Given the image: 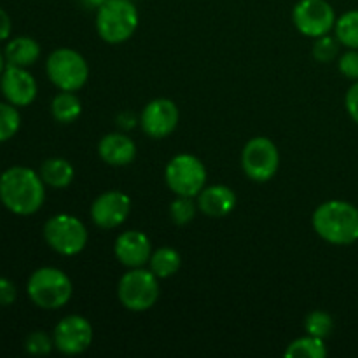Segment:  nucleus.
<instances>
[{"mask_svg": "<svg viewBox=\"0 0 358 358\" xmlns=\"http://www.w3.org/2000/svg\"><path fill=\"white\" fill-rule=\"evenodd\" d=\"M45 201V184L41 175L27 166H13L0 175V203L14 215L37 213Z\"/></svg>", "mask_w": 358, "mask_h": 358, "instance_id": "obj_1", "label": "nucleus"}, {"mask_svg": "<svg viewBox=\"0 0 358 358\" xmlns=\"http://www.w3.org/2000/svg\"><path fill=\"white\" fill-rule=\"evenodd\" d=\"M318 236L331 245L346 247L358 240V208L343 199H331L318 206L311 217Z\"/></svg>", "mask_w": 358, "mask_h": 358, "instance_id": "obj_2", "label": "nucleus"}, {"mask_svg": "<svg viewBox=\"0 0 358 358\" xmlns=\"http://www.w3.org/2000/svg\"><path fill=\"white\" fill-rule=\"evenodd\" d=\"M27 294L35 306L52 311L66 306L72 299L73 285L65 271L45 266L31 273L27 283Z\"/></svg>", "mask_w": 358, "mask_h": 358, "instance_id": "obj_3", "label": "nucleus"}, {"mask_svg": "<svg viewBox=\"0 0 358 358\" xmlns=\"http://www.w3.org/2000/svg\"><path fill=\"white\" fill-rule=\"evenodd\" d=\"M138 9L133 0H107L96 10V31L107 44H122L138 28Z\"/></svg>", "mask_w": 358, "mask_h": 358, "instance_id": "obj_4", "label": "nucleus"}, {"mask_svg": "<svg viewBox=\"0 0 358 358\" xmlns=\"http://www.w3.org/2000/svg\"><path fill=\"white\" fill-rule=\"evenodd\" d=\"M45 73L59 91H79L90 79V66L79 51L70 48L55 49L45 62Z\"/></svg>", "mask_w": 358, "mask_h": 358, "instance_id": "obj_5", "label": "nucleus"}, {"mask_svg": "<svg viewBox=\"0 0 358 358\" xmlns=\"http://www.w3.org/2000/svg\"><path fill=\"white\" fill-rule=\"evenodd\" d=\"M119 303L129 311L142 313L159 299V278L150 269L133 268L121 276L117 285Z\"/></svg>", "mask_w": 358, "mask_h": 358, "instance_id": "obj_6", "label": "nucleus"}, {"mask_svg": "<svg viewBox=\"0 0 358 358\" xmlns=\"http://www.w3.org/2000/svg\"><path fill=\"white\" fill-rule=\"evenodd\" d=\"M44 240L56 254L73 257L80 254L87 245V229L77 217L69 213H58L45 220Z\"/></svg>", "mask_w": 358, "mask_h": 358, "instance_id": "obj_7", "label": "nucleus"}, {"mask_svg": "<svg viewBox=\"0 0 358 358\" xmlns=\"http://www.w3.org/2000/svg\"><path fill=\"white\" fill-rule=\"evenodd\" d=\"M164 182L175 196L196 198L206 187V168L192 154H177L166 164Z\"/></svg>", "mask_w": 358, "mask_h": 358, "instance_id": "obj_8", "label": "nucleus"}, {"mask_svg": "<svg viewBox=\"0 0 358 358\" xmlns=\"http://www.w3.org/2000/svg\"><path fill=\"white\" fill-rule=\"evenodd\" d=\"M241 168L250 180L269 182L280 168V150L273 140L266 136L250 138L241 152Z\"/></svg>", "mask_w": 358, "mask_h": 358, "instance_id": "obj_9", "label": "nucleus"}, {"mask_svg": "<svg viewBox=\"0 0 358 358\" xmlns=\"http://www.w3.org/2000/svg\"><path fill=\"white\" fill-rule=\"evenodd\" d=\"M292 21L304 37L318 38L334 30L338 17L327 0H299L292 9Z\"/></svg>", "mask_w": 358, "mask_h": 358, "instance_id": "obj_10", "label": "nucleus"}, {"mask_svg": "<svg viewBox=\"0 0 358 358\" xmlns=\"http://www.w3.org/2000/svg\"><path fill=\"white\" fill-rule=\"evenodd\" d=\"M55 348L63 355H80L93 343V325L83 315H69L52 331Z\"/></svg>", "mask_w": 358, "mask_h": 358, "instance_id": "obj_11", "label": "nucleus"}, {"mask_svg": "<svg viewBox=\"0 0 358 358\" xmlns=\"http://www.w3.org/2000/svg\"><path fill=\"white\" fill-rule=\"evenodd\" d=\"M180 112L175 101L168 98H156L143 107L140 114V128L149 138L161 140L170 136L177 129Z\"/></svg>", "mask_w": 358, "mask_h": 358, "instance_id": "obj_12", "label": "nucleus"}, {"mask_svg": "<svg viewBox=\"0 0 358 358\" xmlns=\"http://www.w3.org/2000/svg\"><path fill=\"white\" fill-rule=\"evenodd\" d=\"M131 212V199L121 191H105L93 201L91 220L100 229H115L122 226Z\"/></svg>", "mask_w": 358, "mask_h": 358, "instance_id": "obj_13", "label": "nucleus"}, {"mask_svg": "<svg viewBox=\"0 0 358 358\" xmlns=\"http://www.w3.org/2000/svg\"><path fill=\"white\" fill-rule=\"evenodd\" d=\"M0 91H2L6 101L21 108L34 103L38 93V86L28 69L7 65L0 76Z\"/></svg>", "mask_w": 358, "mask_h": 358, "instance_id": "obj_14", "label": "nucleus"}, {"mask_svg": "<svg viewBox=\"0 0 358 358\" xmlns=\"http://www.w3.org/2000/svg\"><path fill=\"white\" fill-rule=\"evenodd\" d=\"M114 255L124 268H143L152 255V243L142 231H124L115 238Z\"/></svg>", "mask_w": 358, "mask_h": 358, "instance_id": "obj_15", "label": "nucleus"}, {"mask_svg": "<svg viewBox=\"0 0 358 358\" xmlns=\"http://www.w3.org/2000/svg\"><path fill=\"white\" fill-rule=\"evenodd\" d=\"M98 156L108 166H128L136 157V143L124 133H108L98 143Z\"/></svg>", "mask_w": 358, "mask_h": 358, "instance_id": "obj_16", "label": "nucleus"}, {"mask_svg": "<svg viewBox=\"0 0 358 358\" xmlns=\"http://www.w3.org/2000/svg\"><path fill=\"white\" fill-rule=\"evenodd\" d=\"M196 198H198L196 201L199 212L212 219H222L229 215L236 206V194L227 185H206Z\"/></svg>", "mask_w": 358, "mask_h": 358, "instance_id": "obj_17", "label": "nucleus"}, {"mask_svg": "<svg viewBox=\"0 0 358 358\" xmlns=\"http://www.w3.org/2000/svg\"><path fill=\"white\" fill-rule=\"evenodd\" d=\"M41 44L35 38L28 35H20V37L10 38L3 49L7 65L21 66V69H30L41 58Z\"/></svg>", "mask_w": 358, "mask_h": 358, "instance_id": "obj_18", "label": "nucleus"}, {"mask_svg": "<svg viewBox=\"0 0 358 358\" xmlns=\"http://www.w3.org/2000/svg\"><path fill=\"white\" fill-rule=\"evenodd\" d=\"M38 175L45 185L52 189H66L73 182L76 170L65 157H49L41 164Z\"/></svg>", "mask_w": 358, "mask_h": 358, "instance_id": "obj_19", "label": "nucleus"}, {"mask_svg": "<svg viewBox=\"0 0 358 358\" xmlns=\"http://www.w3.org/2000/svg\"><path fill=\"white\" fill-rule=\"evenodd\" d=\"M83 114V101L73 91H59L51 101V115L59 124H70Z\"/></svg>", "mask_w": 358, "mask_h": 358, "instance_id": "obj_20", "label": "nucleus"}, {"mask_svg": "<svg viewBox=\"0 0 358 358\" xmlns=\"http://www.w3.org/2000/svg\"><path fill=\"white\" fill-rule=\"evenodd\" d=\"M182 266L180 252L175 250L173 247H159L152 250V255L149 259V269L159 280L171 278L177 275Z\"/></svg>", "mask_w": 358, "mask_h": 358, "instance_id": "obj_21", "label": "nucleus"}, {"mask_svg": "<svg viewBox=\"0 0 358 358\" xmlns=\"http://www.w3.org/2000/svg\"><path fill=\"white\" fill-rule=\"evenodd\" d=\"M287 358H325L327 357V346L325 339L315 338V336H303L297 338L287 346Z\"/></svg>", "mask_w": 358, "mask_h": 358, "instance_id": "obj_22", "label": "nucleus"}, {"mask_svg": "<svg viewBox=\"0 0 358 358\" xmlns=\"http://www.w3.org/2000/svg\"><path fill=\"white\" fill-rule=\"evenodd\" d=\"M334 35L346 49H358V9L348 10L338 17Z\"/></svg>", "mask_w": 358, "mask_h": 358, "instance_id": "obj_23", "label": "nucleus"}, {"mask_svg": "<svg viewBox=\"0 0 358 358\" xmlns=\"http://www.w3.org/2000/svg\"><path fill=\"white\" fill-rule=\"evenodd\" d=\"M21 128V115L17 107L9 101H0V143L14 138Z\"/></svg>", "mask_w": 358, "mask_h": 358, "instance_id": "obj_24", "label": "nucleus"}, {"mask_svg": "<svg viewBox=\"0 0 358 358\" xmlns=\"http://www.w3.org/2000/svg\"><path fill=\"white\" fill-rule=\"evenodd\" d=\"M198 201L191 196H177L170 205V219L175 226H187L198 213Z\"/></svg>", "mask_w": 358, "mask_h": 358, "instance_id": "obj_25", "label": "nucleus"}, {"mask_svg": "<svg viewBox=\"0 0 358 358\" xmlns=\"http://www.w3.org/2000/svg\"><path fill=\"white\" fill-rule=\"evenodd\" d=\"M304 329H306V334L320 339H327L332 334V331H334V318L327 311L315 310L304 318Z\"/></svg>", "mask_w": 358, "mask_h": 358, "instance_id": "obj_26", "label": "nucleus"}, {"mask_svg": "<svg viewBox=\"0 0 358 358\" xmlns=\"http://www.w3.org/2000/svg\"><path fill=\"white\" fill-rule=\"evenodd\" d=\"M339 45L341 42L336 38V35H324V37L315 38L313 44V58L320 63H331L338 58L339 55Z\"/></svg>", "mask_w": 358, "mask_h": 358, "instance_id": "obj_27", "label": "nucleus"}, {"mask_svg": "<svg viewBox=\"0 0 358 358\" xmlns=\"http://www.w3.org/2000/svg\"><path fill=\"white\" fill-rule=\"evenodd\" d=\"M52 348H55V339H52V336L45 334L44 331L31 332V334H28V338L24 339V350H27L30 355H48V353H51Z\"/></svg>", "mask_w": 358, "mask_h": 358, "instance_id": "obj_28", "label": "nucleus"}, {"mask_svg": "<svg viewBox=\"0 0 358 358\" xmlns=\"http://www.w3.org/2000/svg\"><path fill=\"white\" fill-rule=\"evenodd\" d=\"M338 69L346 79L353 80V83L358 80V49H348L346 52H343L338 62Z\"/></svg>", "mask_w": 358, "mask_h": 358, "instance_id": "obj_29", "label": "nucleus"}, {"mask_svg": "<svg viewBox=\"0 0 358 358\" xmlns=\"http://www.w3.org/2000/svg\"><path fill=\"white\" fill-rule=\"evenodd\" d=\"M17 299V289L9 278L0 276V306H13Z\"/></svg>", "mask_w": 358, "mask_h": 358, "instance_id": "obj_30", "label": "nucleus"}, {"mask_svg": "<svg viewBox=\"0 0 358 358\" xmlns=\"http://www.w3.org/2000/svg\"><path fill=\"white\" fill-rule=\"evenodd\" d=\"M345 105H346V112H348L350 117L355 121V124H358V80L353 83V86L350 87L348 93H346Z\"/></svg>", "mask_w": 358, "mask_h": 358, "instance_id": "obj_31", "label": "nucleus"}, {"mask_svg": "<svg viewBox=\"0 0 358 358\" xmlns=\"http://www.w3.org/2000/svg\"><path fill=\"white\" fill-rule=\"evenodd\" d=\"M10 31H13V21H10L6 9L0 7V42L7 41L10 37Z\"/></svg>", "mask_w": 358, "mask_h": 358, "instance_id": "obj_32", "label": "nucleus"}, {"mask_svg": "<svg viewBox=\"0 0 358 358\" xmlns=\"http://www.w3.org/2000/svg\"><path fill=\"white\" fill-rule=\"evenodd\" d=\"M105 2H107V0H79L80 6L87 10H98Z\"/></svg>", "mask_w": 358, "mask_h": 358, "instance_id": "obj_33", "label": "nucleus"}, {"mask_svg": "<svg viewBox=\"0 0 358 358\" xmlns=\"http://www.w3.org/2000/svg\"><path fill=\"white\" fill-rule=\"evenodd\" d=\"M6 66H7L6 56H3V51H0V76H2V72L6 70Z\"/></svg>", "mask_w": 358, "mask_h": 358, "instance_id": "obj_34", "label": "nucleus"}, {"mask_svg": "<svg viewBox=\"0 0 358 358\" xmlns=\"http://www.w3.org/2000/svg\"><path fill=\"white\" fill-rule=\"evenodd\" d=\"M0 175H2V171H0Z\"/></svg>", "mask_w": 358, "mask_h": 358, "instance_id": "obj_35", "label": "nucleus"}]
</instances>
